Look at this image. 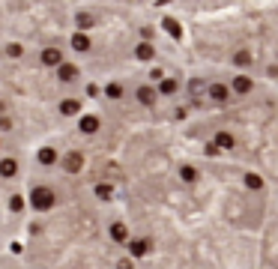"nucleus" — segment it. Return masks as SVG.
Wrapping results in <instances>:
<instances>
[{
    "label": "nucleus",
    "instance_id": "obj_1",
    "mask_svg": "<svg viewBox=\"0 0 278 269\" xmlns=\"http://www.w3.org/2000/svg\"><path fill=\"white\" fill-rule=\"evenodd\" d=\"M33 204H36V209H48L54 204V191L51 188H36L33 191Z\"/></svg>",
    "mask_w": 278,
    "mask_h": 269
},
{
    "label": "nucleus",
    "instance_id": "obj_2",
    "mask_svg": "<svg viewBox=\"0 0 278 269\" xmlns=\"http://www.w3.org/2000/svg\"><path fill=\"white\" fill-rule=\"evenodd\" d=\"M251 87H254V81L248 78V75H236V78L230 81V90H233V93H240V96H248Z\"/></svg>",
    "mask_w": 278,
    "mask_h": 269
},
{
    "label": "nucleus",
    "instance_id": "obj_3",
    "mask_svg": "<svg viewBox=\"0 0 278 269\" xmlns=\"http://www.w3.org/2000/svg\"><path fill=\"white\" fill-rule=\"evenodd\" d=\"M227 96H230L227 84H210V99L213 102H227Z\"/></svg>",
    "mask_w": 278,
    "mask_h": 269
},
{
    "label": "nucleus",
    "instance_id": "obj_4",
    "mask_svg": "<svg viewBox=\"0 0 278 269\" xmlns=\"http://www.w3.org/2000/svg\"><path fill=\"white\" fill-rule=\"evenodd\" d=\"M42 63H45V66H60V63H63V54H60L57 48H45V51H42Z\"/></svg>",
    "mask_w": 278,
    "mask_h": 269
},
{
    "label": "nucleus",
    "instance_id": "obj_5",
    "mask_svg": "<svg viewBox=\"0 0 278 269\" xmlns=\"http://www.w3.org/2000/svg\"><path fill=\"white\" fill-rule=\"evenodd\" d=\"M213 144H216L218 149H233V144H236V141H233V135H230V132H216V141H213Z\"/></svg>",
    "mask_w": 278,
    "mask_h": 269
},
{
    "label": "nucleus",
    "instance_id": "obj_6",
    "mask_svg": "<svg viewBox=\"0 0 278 269\" xmlns=\"http://www.w3.org/2000/svg\"><path fill=\"white\" fill-rule=\"evenodd\" d=\"M111 239H117V242H126V239H129V230H126V224H123V221L111 224Z\"/></svg>",
    "mask_w": 278,
    "mask_h": 269
},
{
    "label": "nucleus",
    "instance_id": "obj_7",
    "mask_svg": "<svg viewBox=\"0 0 278 269\" xmlns=\"http://www.w3.org/2000/svg\"><path fill=\"white\" fill-rule=\"evenodd\" d=\"M129 251H132V257H144L150 251V242L147 239H132L129 242Z\"/></svg>",
    "mask_w": 278,
    "mask_h": 269
},
{
    "label": "nucleus",
    "instance_id": "obj_8",
    "mask_svg": "<svg viewBox=\"0 0 278 269\" xmlns=\"http://www.w3.org/2000/svg\"><path fill=\"white\" fill-rule=\"evenodd\" d=\"M57 75H60V81H75V78H78V69H75V66H69V63H60Z\"/></svg>",
    "mask_w": 278,
    "mask_h": 269
},
{
    "label": "nucleus",
    "instance_id": "obj_9",
    "mask_svg": "<svg viewBox=\"0 0 278 269\" xmlns=\"http://www.w3.org/2000/svg\"><path fill=\"white\" fill-rule=\"evenodd\" d=\"M81 165H84V159L81 156H78V152H69V156H66V171H81Z\"/></svg>",
    "mask_w": 278,
    "mask_h": 269
},
{
    "label": "nucleus",
    "instance_id": "obj_10",
    "mask_svg": "<svg viewBox=\"0 0 278 269\" xmlns=\"http://www.w3.org/2000/svg\"><path fill=\"white\" fill-rule=\"evenodd\" d=\"M153 54H155V51H153L150 42H141V45L135 48V57H138V60H153Z\"/></svg>",
    "mask_w": 278,
    "mask_h": 269
},
{
    "label": "nucleus",
    "instance_id": "obj_11",
    "mask_svg": "<svg viewBox=\"0 0 278 269\" xmlns=\"http://www.w3.org/2000/svg\"><path fill=\"white\" fill-rule=\"evenodd\" d=\"M138 102H141V105H153V102H155V90H153V87H141V90H138Z\"/></svg>",
    "mask_w": 278,
    "mask_h": 269
},
{
    "label": "nucleus",
    "instance_id": "obj_12",
    "mask_svg": "<svg viewBox=\"0 0 278 269\" xmlns=\"http://www.w3.org/2000/svg\"><path fill=\"white\" fill-rule=\"evenodd\" d=\"M72 48H75V51H87V48H90V39H87L84 33H75V36H72Z\"/></svg>",
    "mask_w": 278,
    "mask_h": 269
},
{
    "label": "nucleus",
    "instance_id": "obj_13",
    "mask_svg": "<svg viewBox=\"0 0 278 269\" xmlns=\"http://www.w3.org/2000/svg\"><path fill=\"white\" fill-rule=\"evenodd\" d=\"M180 179H183V182H197V171H194L191 165H183V168H180Z\"/></svg>",
    "mask_w": 278,
    "mask_h": 269
},
{
    "label": "nucleus",
    "instance_id": "obj_14",
    "mask_svg": "<svg viewBox=\"0 0 278 269\" xmlns=\"http://www.w3.org/2000/svg\"><path fill=\"white\" fill-rule=\"evenodd\" d=\"M177 87H180V84H177L174 78H165L162 84H158V93H165V96H174V93H177Z\"/></svg>",
    "mask_w": 278,
    "mask_h": 269
},
{
    "label": "nucleus",
    "instance_id": "obj_15",
    "mask_svg": "<svg viewBox=\"0 0 278 269\" xmlns=\"http://www.w3.org/2000/svg\"><path fill=\"white\" fill-rule=\"evenodd\" d=\"M96 129H99V117H84V120H81V132L93 135Z\"/></svg>",
    "mask_w": 278,
    "mask_h": 269
},
{
    "label": "nucleus",
    "instance_id": "obj_16",
    "mask_svg": "<svg viewBox=\"0 0 278 269\" xmlns=\"http://www.w3.org/2000/svg\"><path fill=\"white\" fill-rule=\"evenodd\" d=\"M246 185H248L251 191H260V188H263V177H257V174H246Z\"/></svg>",
    "mask_w": 278,
    "mask_h": 269
},
{
    "label": "nucleus",
    "instance_id": "obj_17",
    "mask_svg": "<svg viewBox=\"0 0 278 269\" xmlns=\"http://www.w3.org/2000/svg\"><path fill=\"white\" fill-rule=\"evenodd\" d=\"M15 171H18V165H15L12 159H3V162H0V174H3V177H15Z\"/></svg>",
    "mask_w": 278,
    "mask_h": 269
},
{
    "label": "nucleus",
    "instance_id": "obj_18",
    "mask_svg": "<svg viewBox=\"0 0 278 269\" xmlns=\"http://www.w3.org/2000/svg\"><path fill=\"white\" fill-rule=\"evenodd\" d=\"M162 24H165V30H168L171 36H174V39H180V36H183V30H180V24H177L174 18H165Z\"/></svg>",
    "mask_w": 278,
    "mask_h": 269
},
{
    "label": "nucleus",
    "instance_id": "obj_19",
    "mask_svg": "<svg viewBox=\"0 0 278 269\" xmlns=\"http://www.w3.org/2000/svg\"><path fill=\"white\" fill-rule=\"evenodd\" d=\"M60 111H63V114H78V111H81V102H75V99H66V102L60 105Z\"/></svg>",
    "mask_w": 278,
    "mask_h": 269
},
{
    "label": "nucleus",
    "instance_id": "obj_20",
    "mask_svg": "<svg viewBox=\"0 0 278 269\" xmlns=\"http://www.w3.org/2000/svg\"><path fill=\"white\" fill-rule=\"evenodd\" d=\"M233 63H236V66H248V63H251V54H248V51H236Z\"/></svg>",
    "mask_w": 278,
    "mask_h": 269
},
{
    "label": "nucleus",
    "instance_id": "obj_21",
    "mask_svg": "<svg viewBox=\"0 0 278 269\" xmlns=\"http://www.w3.org/2000/svg\"><path fill=\"white\" fill-rule=\"evenodd\" d=\"M105 93H108V99H120V96H123V87H120V84H108Z\"/></svg>",
    "mask_w": 278,
    "mask_h": 269
},
{
    "label": "nucleus",
    "instance_id": "obj_22",
    "mask_svg": "<svg viewBox=\"0 0 278 269\" xmlns=\"http://www.w3.org/2000/svg\"><path fill=\"white\" fill-rule=\"evenodd\" d=\"M78 27H81V30H87V27H93V15H78Z\"/></svg>",
    "mask_w": 278,
    "mask_h": 269
},
{
    "label": "nucleus",
    "instance_id": "obj_23",
    "mask_svg": "<svg viewBox=\"0 0 278 269\" xmlns=\"http://www.w3.org/2000/svg\"><path fill=\"white\" fill-rule=\"evenodd\" d=\"M188 90H191V96H201V93H204V84H201V81L194 78V81L188 84Z\"/></svg>",
    "mask_w": 278,
    "mask_h": 269
},
{
    "label": "nucleus",
    "instance_id": "obj_24",
    "mask_svg": "<svg viewBox=\"0 0 278 269\" xmlns=\"http://www.w3.org/2000/svg\"><path fill=\"white\" fill-rule=\"evenodd\" d=\"M96 195L108 201V198H111V185H105V182H102V185H96Z\"/></svg>",
    "mask_w": 278,
    "mask_h": 269
},
{
    "label": "nucleus",
    "instance_id": "obj_25",
    "mask_svg": "<svg viewBox=\"0 0 278 269\" xmlns=\"http://www.w3.org/2000/svg\"><path fill=\"white\" fill-rule=\"evenodd\" d=\"M54 159H57V156H54V149H42V162H45V165H51Z\"/></svg>",
    "mask_w": 278,
    "mask_h": 269
},
{
    "label": "nucleus",
    "instance_id": "obj_26",
    "mask_svg": "<svg viewBox=\"0 0 278 269\" xmlns=\"http://www.w3.org/2000/svg\"><path fill=\"white\" fill-rule=\"evenodd\" d=\"M117 269H135V266H132V260H120V266H117Z\"/></svg>",
    "mask_w": 278,
    "mask_h": 269
}]
</instances>
